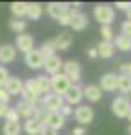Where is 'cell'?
<instances>
[{"label": "cell", "mask_w": 131, "mask_h": 135, "mask_svg": "<svg viewBox=\"0 0 131 135\" xmlns=\"http://www.w3.org/2000/svg\"><path fill=\"white\" fill-rule=\"evenodd\" d=\"M27 7H29L27 2H13L11 4V13L14 15V18L22 20L23 16H27Z\"/></svg>", "instance_id": "obj_23"}, {"label": "cell", "mask_w": 131, "mask_h": 135, "mask_svg": "<svg viewBox=\"0 0 131 135\" xmlns=\"http://www.w3.org/2000/svg\"><path fill=\"white\" fill-rule=\"evenodd\" d=\"M38 51L41 52L43 60H47V58H51V56L56 54V45H54L52 40H49V42H43V43H41V47L38 49Z\"/></svg>", "instance_id": "obj_28"}, {"label": "cell", "mask_w": 131, "mask_h": 135, "mask_svg": "<svg viewBox=\"0 0 131 135\" xmlns=\"http://www.w3.org/2000/svg\"><path fill=\"white\" fill-rule=\"evenodd\" d=\"M34 81H36L38 88H40L41 97L47 95V94H51V78H49V76L41 74V76H38V78H34Z\"/></svg>", "instance_id": "obj_25"}, {"label": "cell", "mask_w": 131, "mask_h": 135, "mask_svg": "<svg viewBox=\"0 0 131 135\" xmlns=\"http://www.w3.org/2000/svg\"><path fill=\"white\" fill-rule=\"evenodd\" d=\"M70 86H72V83L68 81V78H67L63 72L51 76V92L52 94L65 95V94L68 92V88H70Z\"/></svg>", "instance_id": "obj_2"}, {"label": "cell", "mask_w": 131, "mask_h": 135, "mask_svg": "<svg viewBox=\"0 0 131 135\" xmlns=\"http://www.w3.org/2000/svg\"><path fill=\"white\" fill-rule=\"evenodd\" d=\"M41 101V110H45V112H59V108L65 104L63 101V95H58V94H47V95H43L40 99Z\"/></svg>", "instance_id": "obj_3"}, {"label": "cell", "mask_w": 131, "mask_h": 135, "mask_svg": "<svg viewBox=\"0 0 131 135\" xmlns=\"http://www.w3.org/2000/svg\"><path fill=\"white\" fill-rule=\"evenodd\" d=\"M36 108H38V103H29V101H23L22 99L20 103L16 104V112H18V115L20 117H25V119H31L32 115H34V112H36Z\"/></svg>", "instance_id": "obj_17"}, {"label": "cell", "mask_w": 131, "mask_h": 135, "mask_svg": "<svg viewBox=\"0 0 131 135\" xmlns=\"http://www.w3.org/2000/svg\"><path fill=\"white\" fill-rule=\"evenodd\" d=\"M117 88L124 94L131 92V76L128 74H117Z\"/></svg>", "instance_id": "obj_26"}, {"label": "cell", "mask_w": 131, "mask_h": 135, "mask_svg": "<svg viewBox=\"0 0 131 135\" xmlns=\"http://www.w3.org/2000/svg\"><path fill=\"white\" fill-rule=\"evenodd\" d=\"M47 13H49V16L52 18H59L63 13H67V11H70V4H65V2H51V4H47Z\"/></svg>", "instance_id": "obj_16"}, {"label": "cell", "mask_w": 131, "mask_h": 135, "mask_svg": "<svg viewBox=\"0 0 131 135\" xmlns=\"http://www.w3.org/2000/svg\"><path fill=\"white\" fill-rule=\"evenodd\" d=\"M41 128H43V123L32 119V117L31 119H25V123H23V130H25L27 135H40Z\"/></svg>", "instance_id": "obj_21"}, {"label": "cell", "mask_w": 131, "mask_h": 135, "mask_svg": "<svg viewBox=\"0 0 131 135\" xmlns=\"http://www.w3.org/2000/svg\"><path fill=\"white\" fill-rule=\"evenodd\" d=\"M101 42H113L115 38V32H113V27L111 25H101Z\"/></svg>", "instance_id": "obj_31"}, {"label": "cell", "mask_w": 131, "mask_h": 135, "mask_svg": "<svg viewBox=\"0 0 131 135\" xmlns=\"http://www.w3.org/2000/svg\"><path fill=\"white\" fill-rule=\"evenodd\" d=\"M129 6H131V2H117V9H120V11H128L129 9Z\"/></svg>", "instance_id": "obj_39"}, {"label": "cell", "mask_w": 131, "mask_h": 135, "mask_svg": "<svg viewBox=\"0 0 131 135\" xmlns=\"http://www.w3.org/2000/svg\"><path fill=\"white\" fill-rule=\"evenodd\" d=\"M120 34H124V36L131 38V22H129V20L122 22V25H120Z\"/></svg>", "instance_id": "obj_35"}, {"label": "cell", "mask_w": 131, "mask_h": 135, "mask_svg": "<svg viewBox=\"0 0 131 135\" xmlns=\"http://www.w3.org/2000/svg\"><path fill=\"white\" fill-rule=\"evenodd\" d=\"M7 79H9V70L4 65H0V86H4L7 83Z\"/></svg>", "instance_id": "obj_34"}, {"label": "cell", "mask_w": 131, "mask_h": 135, "mask_svg": "<svg viewBox=\"0 0 131 135\" xmlns=\"http://www.w3.org/2000/svg\"><path fill=\"white\" fill-rule=\"evenodd\" d=\"M40 135H59V133H58L56 130H52L51 126H45V124H43V128H41Z\"/></svg>", "instance_id": "obj_38"}, {"label": "cell", "mask_w": 131, "mask_h": 135, "mask_svg": "<svg viewBox=\"0 0 131 135\" xmlns=\"http://www.w3.org/2000/svg\"><path fill=\"white\" fill-rule=\"evenodd\" d=\"M4 119H6V123H20V115L14 108H9L4 115Z\"/></svg>", "instance_id": "obj_32"}, {"label": "cell", "mask_w": 131, "mask_h": 135, "mask_svg": "<svg viewBox=\"0 0 131 135\" xmlns=\"http://www.w3.org/2000/svg\"><path fill=\"white\" fill-rule=\"evenodd\" d=\"M9 27H11V31L16 32V34H23L25 29H27V22L18 20V18H13V20L9 22Z\"/></svg>", "instance_id": "obj_30"}, {"label": "cell", "mask_w": 131, "mask_h": 135, "mask_svg": "<svg viewBox=\"0 0 131 135\" xmlns=\"http://www.w3.org/2000/svg\"><path fill=\"white\" fill-rule=\"evenodd\" d=\"M83 97H86L92 103H97L102 97V90L97 85H86V86H83Z\"/></svg>", "instance_id": "obj_19"}, {"label": "cell", "mask_w": 131, "mask_h": 135, "mask_svg": "<svg viewBox=\"0 0 131 135\" xmlns=\"http://www.w3.org/2000/svg\"><path fill=\"white\" fill-rule=\"evenodd\" d=\"M23 60H25V65H27L29 69H34V70H36V69H41V67H43V61H45L43 56H41V52L38 51V49L29 51L27 54H25Z\"/></svg>", "instance_id": "obj_12"}, {"label": "cell", "mask_w": 131, "mask_h": 135, "mask_svg": "<svg viewBox=\"0 0 131 135\" xmlns=\"http://www.w3.org/2000/svg\"><path fill=\"white\" fill-rule=\"evenodd\" d=\"M20 95L23 97V101H29V103H38L41 99V92L34 79H27L23 83V88H22Z\"/></svg>", "instance_id": "obj_4"}, {"label": "cell", "mask_w": 131, "mask_h": 135, "mask_svg": "<svg viewBox=\"0 0 131 135\" xmlns=\"http://www.w3.org/2000/svg\"><path fill=\"white\" fill-rule=\"evenodd\" d=\"M129 135H131V124H129Z\"/></svg>", "instance_id": "obj_45"}, {"label": "cell", "mask_w": 131, "mask_h": 135, "mask_svg": "<svg viewBox=\"0 0 131 135\" xmlns=\"http://www.w3.org/2000/svg\"><path fill=\"white\" fill-rule=\"evenodd\" d=\"M126 119H128V121L131 123V108H129V112H128V115H126Z\"/></svg>", "instance_id": "obj_44"}, {"label": "cell", "mask_w": 131, "mask_h": 135, "mask_svg": "<svg viewBox=\"0 0 131 135\" xmlns=\"http://www.w3.org/2000/svg\"><path fill=\"white\" fill-rule=\"evenodd\" d=\"M7 110H9V106H7V104H6V103H0V117H4Z\"/></svg>", "instance_id": "obj_41"}, {"label": "cell", "mask_w": 131, "mask_h": 135, "mask_svg": "<svg viewBox=\"0 0 131 135\" xmlns=\"http://www.w3.org/2000/svg\"><path fill=\"white\" fill-rule=\"evenodd\" d=\"M41 15H43V6L38 2H31L29 7H27V16L31 20H40Z\"/></svg>", "instance_id": "obj_27"}, {"label": "cell", "mask_w": 131, "mask_h": 135, "mask_svg": "<svg viewBox=\"0 0 131 135\" xmlns=\"http://www.w3.org/2000/svg\"><path fill=\"white\" fill-rule=\"evenodd\" d=\"M70 20H72V9L67 11V13H63L59 18H58V23L63 25V27H67V25H70Z\"/></svg>", "instance_id": "obj_33"}, {"label": "cell", "mask_w": 131, "mask_h": 135, "mask_svg": "<svg viewBox=\"0 0 131 135\" xmlns=\"http://www.w3.org/2000/svg\"><path fill=\"white\" fill-rule=\"evenodd\" d=\"M131 108V101L126 97V95H117L113 101H111V112L115 117H119V119H124L128 112H129Z\"/></svg>", "instance_id": "obj_6"}, {"label": "cell", "mask_w": 131, "mask_h": 135, "mask_svg": "<svg viewBox=\"0 0 131 135\" xmlns=\"http://www.w3.org/2000/svg\"><path fill=\"white\" fill-rule=\"evenodd\" d=\"M54 45H56V51H68L72 47V43H74V36H72L70 32H59L54 40Z\"/></svg>", "instance_id": "obj_15"}, {"label": "cell", "mask_w": 131, "mask_h": 135, "mask_svg": "<svg viewBox=\"0 0 131 135\" xmlns=\"http://www.w3.org/2000/svg\"><path fill=\"white\" fill-rule=\"evenodd\" d=\"M65 121H67V119H65L59 112H47V114H45V119H43V124L51 126L52 130L59 132L61 128L65 126Z\"/></svg>", "instance_id": "obj_8"}, {"label": "cell", "mask_w": 131, "mask_h": 135, "mask_svg": "<svg viewBox=\"0 0 131 135\" xmlns=\"http://www.w3.org/2000/svg\"><path fill=\"white\" fill-rule=\"evenodd\" d=\"M63 101H65L67 104H70V106L79 104L81 101H83V86H79V85H72L70 88H68V92L63 95Z\"/></svg>", "instance_id": "obj_10"}, {"label": "cell", "mask_w": 131, "mask_h": 135, "mask_svg": "<svg viewBox=\"0 0 131 135\" xmlns=\"http://www.w3.org/2000/svg\"><path fill=\"white\" fill-rule=\"evenodd\" d=\"M70 27L74 31H84L88 27V16L83 11H75L72 9V20H70Z\"/></svg>", "instance_id": "obj_11"}, {"label": "cell", "mask_w": 131, "mask_h": 135, "mask_svg": "<svg viewBox=\"0 0 131 135\" xmlns=\"http://www.w3.org/2000/svg\"><path fill=\"white\" fill-rule=\"evenodd\" d=\"M102 92H115L117 90V74L115 72H106L101 78V83L97 85Z\"/></svg>", "instance_id": "obj_14"}, {"label": "cell", "mask_w": 131, "mask_h": 135, "mask_svg": "<svg viewBox=\"0 0 131 135\" xmlns=\"http://www.w3.org/2000/svg\"><path fill=\"white\" fill-rule=\"evenodd\" d=\"M14 49H18L22 51L23 54H27L29 51L34 49V38L27 34V32H23V34H16V47Z\"/></svg>", "instance_id": "obj_13"}, {"label": "cell", "mask_w": 131, "mask_h": 135, "mask_svg": "<svg viewBox=\"0 0 131 135\" xmlns=\"http://www.w3.org/2000/svg\"><path fill=\"white\" fill-rule=\"evenodd\" d=\"M63 74L68 78V81L72 85H77L81 81V65L75 60H68V61H63Z\"/></svg>", "instance_id": "obj_5"}, {"label": "cell", "mask_w": 131, "mask_h": 135, "mask_svg": "<svg viewBox=\"0 0 131 135\" xmlns=\"http://www.w3.org/2000/svg\"><path fill=\"white\" fill-rule=\"evenodd\" d=\"M74 117H75V121L79 123V126H86L93 121L95 114H93V108H92V106H88V104H79V106L74 110Z\"/></svg>", "instance_id": "obj_7"}, {"label": "cell", "mask_w": 131, "mask_h": 135, "mask_svg": "<svg viewBox=\"0 0 131 135\" xmlns=\"http://www.w3.org/2000/svg\"><path fill=\"white\" fill-rule=\"evenodd\" d=\"M14 58H16V49H14V45L6 43V45L0 47V63H13Z\"/></svg>", "instance_id": "obj_20"}, {"label": "cell", "mask_w": 131, "mask_h": 135, "mask_svg": "<svg viewBox=\"0 0 131 135\" xmlns=\"http://www.w3.org/2000/svg\"><path fill=\"white\" fill-rule=\"evenodd\" d=\"M4 135H20L22 133V124L20 123H6L2 128Z\"/></svg>", "instance_id": "obj_29"}, {"label": "cell", "mask_w": 131, "mask_h": 135, "mask_svg": "<svg viewBox=\"0 0 131 135\" xmlns=\"http://www.w3.org/2000/svg\"><path fill=\"white\" fill-rule=\"evenodd\" d=\"M59 114L63 115V117H65V119H67V117H68V115H74V106H70V104H63V106H61L59 108Z\"/></svg>", "instance_id": "obj_36"}, {"label": "cell", "mask_w": 131, "mask_h": 135, "mask_svg": "<svg viewBox=\"0 0 131 135\" xmlns=\"http://www.w3.org/2000/svg\"><path fill=\"white\" fill-rule=\"evenodd\" d=\"M72 135H84V128H83V126H77V128H74Z\"/></svg>", "instance_id": "obj_42"}, {"label": "cell", "mask_w": 131, "mask_h": 135, "mask_svg": "<svg viewBox=\"0 0 131 135\" xmlns=\"http://www.w3.org/2000/svg\"><path fill=\"white\" fill-rule=\"evenodd\" d=\"M9 99H11V95L7 94V90L4 88V86H0V103H9Z\"/></svg>", "instance_id": "obj_37"}, {"label": "cell", "mask_w": 131, "mask_h": 135, "mask_svg": "<svg viewBox=\"0 0 131 135\" xmlns=\"http://www.w3.org/2000/svg\"><path fill=\"white\" fill-rule=\"evenodd\" d=\"M95 49H97V54L101 58H106V60L115 54V45H113V42H101Z\"/></svg>", "instance_id": "obj_22"}, {"label": "cell", "mask_w": 131, "mask_h": 135, "mask_svg": "<svg viewBox=\"0 0 131 135\" xmlns=\"http://www.w3.org/2000/svg\"><path fill=\"white\" fill-rule=\"evenodd\" d=\"M86 54H88V58H92V60H93V58H99V54H97V49H95V47H90V49L86 51Z\"/></svg>", "instance_id": "obj_40"}, {"label": "cell", "mask_w": 131, "mask_h": 135, "mask_svg": "<svg viewBox=\"0 0 131 135\" xmlns=\"http://www.w3.org/2000/svg\"><path fill=\"white\" fill-rule=\"evenodd\" d=\"M126 15H128V20H129V22H131V6H129V9L126 11Z\"/></svg>", "instance_id": "obj_43"}, {"label": "cell", "mask_w": 131, "mask_h": 135, "mask_svg": "<svg viewBox=\"0 0 131 135\" xmlns=\"http://www.w3.org/2000/svg\"><path fill=\"white\" fill-rule=\"evenodd\" d=\"M93 16L101 25H111V22L115 20V9L110 4H97L93 7Z\"/></svg>", "instance_id": "obj_1"}, {"label": "cell", "mask_w": 131, "mask_h": 135, "mask_svg": "<svg viewBox=\"0 0 131 135\" xmlns=\"http://www.w3.org/2000/svg\"><path fill=\"white\" fill-rule=\"evenodd\" d=\"M113 45H115V49H119V51L128 52V51H131V38L124 36V34H119V36L113 38Z\"/></svg>", "instance_id": "obj_24"}, {"label": "cell", "mask_w": 131, "mask_h": 135, "mask_svg": "<svg viewBox=\"0 0 131 135\" xmlns=\"http://www.w3.org/2000/svg\"><path fill=\"white\" fill-rule=\"evenodd\" d=\"M43 69H45V72L49 74V78L54 76V74H59L61 69H63V60H61L58 54H54V56L47 58L43 61Z\"/></svg>", "instance_id": "obj_9"}, {"label": "cell", "mask_w": 131, "mask_h": 135, "mask_svg": "<svg viewBox=\"0 0 131 135\" xmlns=\"http://www.w3.org/2000/svg\"><path fill=\"white\" fill-rule=\"evenodd\" d=\"M4 88L7 90L9 95H18V94H22L23 81H22L20 78H16V76H9V79H7V83L4 85Z\"/></svg>", "instance_id": "obj_18"}]
</instances>
